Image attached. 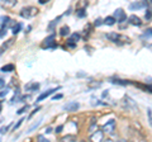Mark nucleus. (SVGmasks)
I'll return each mask as SVG.
<instances>
[{
	"instance_id": "obj_1",
	"label": "nucleus",
	"mask_w": 152,
	"mask_h": 142,
	"mask_svg": "<svg viewBox=\"0 0 152 142\" xmlns=\"http://www.w3.org/2000/svg\"><path fill=\"white\" fill-rule=\"evenodd\" d=\"M38 13V9L36 7H27V8H23L22 10H20V15L23 18H32V17H34L36 14Z\"/></svg>"
},
{
	"instance_id": "obj_2",
	"label": "nucleus",
	"mask_w": 152,
	"mask_h": 142,
	"mask_svg": "<svg viewBox=\"0 0 152 142\" xmlns=\"http://www.w3.org/2000/svg\"><path fill=\"white\" fill-rule=\"evenodd\" d=\"M55 40H56V34L55 33H52V34H50L48 37H46V40L43 41V48H53V47H56L57 45H56V42H55Z\"/></svg>"
},
{
	"instance_id": "obj_3",
	"label": "nucleus",
	"mask_w": 152,
	"mask_h": 142,
	"mask_svg": "<svg viewBox=\"0 0 152 142\" xmlns=\"http://www.w3.org/2000/svg\"><path fill=\"white\" fill-rule=\"evenodd\" d=\"M114 128H115V121L114 119H110L109 122H107L103 126L102 131L104 132V133H108V135H112L114 132Z\"/></svg>"
},
{
	"instance_id": "obj_4",
	"label": "nucleus",
	"mask_w": 152,
	"mask_h": 142,
	"mask_svg": "<svg viewBox=\"0 0 152 142\" xmlns=\"http://www.w3.org/2000/svg\"><path fill=\"white\" fill-rule=\"evenodd\" d=\"M103 140H104V132L102 130H98L90 135V142H103Z\"/></svg>"
},
{
	"instance_id": "obj_5",
	"label": "nucleus",
	"mask_w": 152,
	"mask_h": 142,
	"mask_svg": "<svg viewBox=\"0 0 152 142\" xmlns=\"http://www.w3.org/2000/svg\"><path fill=\"white\" fill-rule=\"evenodd\" d=\"M62 108H64V111H66V112H76L80 108V103L70 102V103H66Z\"/></svg>"
},
{
	"instance_id": "obj_6",
	"label": "nucleus",
	"mask_w": 152,
	"mask_h": 142,
	"mask_svg": "<svg viewBox=\"0 0 152 142\" xmlns=\"http://www.w3.org/2000/svg\"><path fill=\"white\" fill-rule=\"evenodd\" d=\"M114 18H115V20L118 22V23H122V22H124L126 19H127V15H126V13L123 12V9H117L115 12H114V15H113Z\"/></svg>"
},
{
	"instance_id": "obj_7",
	"label": "nucleus",
	"mask_w": 152,
	"mask_h": 142,
	"mask_svg": "<svg viewBox=\"0 0 152 142\" xmlns=\"http://www.w3.org/2000/svg\"><path fill=\"white\" fill-rule=\"evenodd\" d=\"M57 90H60V86H57V88H52V89H48V90H46V91H43L39 97L37 98V102H42L43 99H46V98H48L52 93H55V91H57Z\"/></svg>"
},
{
	"instance_id": "obj_8",
	"label": "nucleus",
	"mask_w": 152,
	"mask_h": 142,
	"mask_svg": "<svg viewBox=\"0 0 152 142\" xmlns=\"http://www.w3.org/2000/svg\"><path fill=\"white\" fill-rule=\"evenodd\" d=\"M146 5H148L147 1H133L129 4V9L131 10H138V9L145 8Z\"/></svg>"
},
{
	"instance_id": "obj_9",
	"label": "nucleus",
	"mask_w": 152,
	"mask_h": 142,
	"mask_svg": "<svg viewBox=\"0 0 152 142\" xmlns=\"http://www.w3.org/2000/svg\"><path fill=\"white\" fill-rule=\"evenodd\" d=\"M79 40H80V33H72V34L69 37V40H67V45L70 47H75L76 42H77Z\"/></svg>"
},
{
	"instance_id": "obj_10",
	"label": "nucleus",
	"mask_w": 152,
	"mask_h": 142,
	"mask_svg": "<svg viewBox=\"0 0 152 142\" xmlns=\"http://www.w3.org/2000/svg\"><path fill=\"white\" fill-rule=\"evenodd\" d=\"M105 37H107V38H108L109 41L114 42V43H117V42H119V40H121V34H118V33H115V32L107 33Z\"/></svg>"
},
{
	"instance_id": "obj_11",
	"label": "nucleus",
	"mask_w": 152,
	"mask_h": 142,
	"mask_svg": "<svg viewBox=\"0 0 152 142\" xmlns=\"http://www.w3.org/2000/svg\"><path fill=\"white\" fill-rule=\"evenodd\" d=\"M128 20H129L131 24L133 26H142V20H141V18H138L137 15H131L129 18H128Z\"/></svg>"
},
{
	"instance_id": "obj_12",
	"label": "nucleus",
	"mask_w": 152,
	"mask_h": 142,
	"mask_svg": "<svg viewBox=\"0 0 152 142\" xmlns=\"http://www.w3.org/2000/svg\"><path fill=\"white\" fill-rule=\"evenodd\" d=\"M42 119H43L42 117H41V118H38V119H37L34 123H33L32 126H29V128L27 130V133H31V132H33L36 128H38V127H39V124H41V122H42Z\"/></svg>"
},
{
	"instance_id": "obj_13",
	"label": "nucleus",
	"mask_w": 152,
	"mask_h": 142,
	"mask_svg": "<svg viewBox=\"0 0 152 142\" xmlns=\"http://www.w3.org/2000/svg\"><path fill=\"white\" fill-rule=\"evenodd\" d=\"M39 88V84L38 83H29V84H27L26 85V90L27 91H33V90H36V89Z\"/></svg>"
},
{
	"instance_id": "obj_14",
	"label": "nucleus",
	"mask_w": 152,
	"mask_h": 142,
	"mask_svg": "<svg viewBox=\"0 0 152 142\" xmlns=\"http://www.w3.org/2000/svg\"><path fill=\"white\" fill-rule=\"evenodd\" d=\"M14 69H15V66H14L13 64H8V65L3 66L1 71H3V72H12V71H14Z\"/></svg>"
},
{
	"instance_id": "obj_15",
	"label": "nucleus",
	"mask_w": 152,
	"mask_h": 142,
	"mask_svg": "<svg viewBox=\"0 0 152 142\" xmlns=\"http://www.w3.org/2000/svg\"><path fill=\"white\" fill-rule=\"evenodd\" d=\"M60 34L62 37L70 36V28H69V26H64L62 28H61V29H60Z\"/></svg>"
},
{
	"instance_id": "obj_16",
	"label": "nucleus",
	"mask_w": 152,
	"mask_h": 142,
	"mask_svg": "<svg viewBox=\"0 0 152 142\" xmlns=\"http://www.w3.org/2000/svg\"><path fill=\"white\" fill-rule=\"evenodd\" d=\"M60 19H61V17H57L56 19H53V20H52V22L50 23V26H48V28H47V29H48L50 32H52V31H53V28H55V26L60 22Z\"/></svg>"
},
{
	"instance_id": "obj_17",
	"label": "nucleus",
	"mask_w": 152,
	"mask_h": 142,
	"mask_svg": "<svg viewBox=\"0 0 152 142\" xmlns=\"http://www.w3.org/2000/svg\"><path fill=\"white\" fill-rule=\"evenodd\" d=\"M115 18L114 17H107L105 19H104V24H107V26H113L114 23H115Z\"/></svg>"
},
{
	"instance_id": "obj_18",
	"label": "nucleus",
	"mask_w": 152,
	"mask_h": 142,
	"mask_svg": "<svg viewBox=\"0 0 152 142\" xmlns=\"http://www.w3.org/2000/svg\"><path fill=\"white\" fill-rule=\"evenodd\" d=\"M113 84H118V85H128L129 84V81H127V80H121V79H113L112 80Z\"/></svg>"
},
{
	"instance_id": "obj_19",
	"label": "nucleus",
	"mask_w": 152,
	"mask_h": 142,
	"mask_svg": "<svg viewBox=\"0 0 152 142\" xmlns=\"http://www.w3.org/2000/svg\"><path fill=\"white\" fill-rule=\"evenodd\" d=\"M145 19L147 22L152 20V9H147V10H146V13H145Z\"/></svg>"
},
{
	"instance_id": "obj_20",
	"label": "nucleus",
	"mask_w": 152,
	"mask_h": 142,
	"mask_svg": "<svg viewBox=\"0 0 152 142\" xmlns=\"http://www.w3.org/2000/svg\"><path fill=\"white\" fill-rule=\"evenodd\" d=\"M20 29H22V23H17L15 26L13 27V34H17V33H19L20 32Z\"/></svg>"
},
{
	"instance_id": "obj_21",
	"label": "nucleus",
	"mask_w": 152,
	"mask_h": 142,
	"mask_svg": "<svg viewBox=\"0 0 152 142\" xmlns=\"http://www.w3.org/2000/svg\"><path fill=\"white\" fill-rule=\"evenodd\" d=\"M37 142H50V140L46 138L43 135H38L37 136Z\"/></svg>"
},
{
	"instance_id": "obj_22",
	"label": "nucleus",
	"mask_w": 152,
	"mask_h": 142,
	"mask_svg": "<svg viewBox=\"0 0 152 142\" xmlns=\"http://www.w3.org/2000/svg\"><path fill=\"white\" fill-rule=\"evenodd\" d=\"M95 131H98V126H96V123H91V126H90V128H89L90 135H91V133H94Z\"/></svg>"
},
{
	"instance_id": "obj_23",
	"label": "nucleus",
	"mask_w": 152,
	"mask_h": 142,
	"mask_svg": "<svg viewBox=\"0 0 152 142\" xmlns=\"http://www.w3.org/2000/svg\"><path fill=\"white\" fill-rule=\"evenodd\" d=\"M8 93H9V88H8V86H7L5 89H1V91H0V98L7 97V95H8Z\"/></svg>"
},
{
	"instance_id": "obj_24",
	"label": "nucleus",
	"mask_w": 152,
	"mask_h": 142,
	"mask_svg": "<svg viewBox=\"0 0 152 142\" xmlns=\"http://www.w3.org/2000/svg\"><path fill=\"white\" fill-rule=\"evenodd\" d=\"M28 108H29V105H24V107H22L20 109H18V111H17V114H23L24 112H27V111H28Z\"/></svg>"
},
{
	"instance_id": "obj_25",
	"label": "nucleus",
	"mask_w": 152,
	"mask_h": 142,
	"mask_svg": "<svg viewBox=\"0 0 152 142\" xmlns=\"http://www.w3.org/2000/svg\"><path fill=\"white\" fill-rule=\"evenodd\" d=\"M143 36L147 37V38H150V37H152V28H147V29L145 31Z\"/></svg>"
},
{
	"instance_id": "obj_26",
	"label": "nucleus",
	"mask_w": 152,
	"mask_h": 142,
	"mask_svg": "<svg viewBox=\"0 0 152 142\" xmlns=\"http://www.w3.org/2000/svg\"><path fill=\"white\" fill-rule=\"evenodd\" d=\"M24 121H26V118H20V119H19V121L17 122V124H15V126H14V131H15V130H18V128H19V127H20V126H22V123H23V122H24Z\"/></svg>"
},
{
	"instance_id": "obj_27",
	"label": "nucleus",
	"mask_w": 152,
	"mask_h": 142,
	"mask_svg": "<svg viewBox=\"0 0 152 142\" xmlns=\"http://www.w3.org/2000/svg\"><path fill=\"white\" fill-rule=\"evenodd\" d=\"M9 130V126H3V127H0V135H5L7 132Z\"/></svg>"
},
{
	"instance_id": "obj_28",
	"label": "nucleus",
	"mask_w": 152,
	"mask_h": 142,
	"mask_svg": "<svg viewBox=\"0 0 152 142\" xmlns=\"http://www.w3.org/2000/svg\"><path fill=\"white\" fill-rule=\"evenodd\" d=\"M85 15H86V13H85L84 9H80V10H77V17H79V18H83V17H85Z\"/></svg>"
},
{
	"instance_id": "obj_29",
	"label": "nucleus",
	"mask_w": 152,
	"mask_h": 142,
	"mask_svg": "<svg viewBox=\"0 0 152 142\" xmlns=\"http://www.w3.org/2000/svg\"><path fill=\"white\" fill-rule=\"evenodd\" d=\"M62 130H64V126L61 124V126H58V127H56L55 132H56V133H61V132H62Z\"/></svg>"
},
{
	"instance_id": "obj_30",
	"label": "nucleus",
	"mask_w": 152,
	"mask_h": 142,
	"mask_svg": "<svg viewBox=\"0 0 152 142\" xmlns=\"http://www.w3.org/2000/svg\"><path fill=\"white\" fill-rule=\"evenodd\" d=\"M103 23H104V20H102L100 18H99V19H96V20H95V23H94V24L96 26V27H99V26H102Z\"/></svg>"
},
{
	"instance_id": "obj_31",
	"label": "nucleus",
	"mask_w": 152,
	"mask_h": 142,
	"mask_svg": "<svg viewBox=\"0 0 152 142\" xmlns=\"http://www.w3.org/2000/svg\"><path fill=\"white\" fill-rule=\"evenodd\" d=\"M5 34H7V29H5V28H1V29H0V38L4 37Z\"/></svg>"
},
{
	"instance_id": "obj_32",
	"label": "nucleus",
	"mask_w": 152,
	"mask_h": 142,
	"mask_svg": "<svg viewBox=\"0 0 152 142\" xmlns=\"http://www.w3.org/2000/svg\"><path fill=\"white\" fill-rule=\"evenodd\" d=\"M4 86H5V80L0 78V89H3Z\"/></svg>"
},
{
	"instance_id": "obj_33",
	"label": "nucleus",
	"mask_w": 152,
	"mask_h": 142,
	"mask_svg": "<svg viewBox=\"0 0 152 142\" xmlns=\"http://www.w3.org/2000/svg\"><path fill=\"white\" fill-rule=\"evenodd\" d=\"M61 98H62V94H57V95L52 97V99H53V100H58V99H61Z\"/></svg>"
},
{
	"instance_id": "obj_34",
	"label": "nucleus",
	"mask_w": 152,
	"mask_h": 142,
	"mask_svg": "<svg viewBox=\"0 0 152 142\" xmlns=\"http://www.w3.org/2000/svg\"><path fill=\"white\" fill-rule=\"evenodd\" d=\"M52 131H53V130H52V127H47V128L45 130V133H51Z\"/></svg>"
},
{
	"instance_id": "obj_35",
	"label": "nucleus",
	"mask_w": 152,
	"mask_h": 142,
	"mask_svg": "<svg viewBox=\"0 0 152 142\" xmlns=\"http://www.w3.org/2000/svg\"><path fill=\"white\" fill-rule=\"evenodd\" d=\"M39 109H41V108H39V107H38V108H36V109H34V111H33V112L31 113V116H29V117H33V116H34V113H36V112H38V111H39Z\"/></svg>"
},
{
	"instance_id": "obj_36",
	"label": "nucleus",
	"mask_w": 152,
	"mask_h": 142,
	"mask_svg": "<svg viewBox=\"0 0 152 142\" xmlns=\"http://www.w3.org/2000/svg\"><path fill=\"white\" fill-rule=\"evenodd\" d=\"M108 94H109V91H108V90H104V91H103V98L108 97Z\"/></svg>"
},
{
	"instance_id": "obj_37",
	"label": "nucleus",
	"mask_w": 152,
	"mask_h": 142,
	"mask_svg": "<svg viewBox=\"0 0 152 142\" xmlns=\"http://www.w3.org/2000/svg\"><path fill=\"white\" fill-rule=\"evenodd\" d=\"M147 90H148V91L152 94V84H151V85H148V86H147Z\"/></svg>"
},
{
	"instance_id": "obj_38",
	"label": "nucleus",
	"mask_w": 152,
	"mask_h": 142,
	"mask_svg": "<svg viewBox=\"0 0 152 142\" xmlns=\"http://www.w3.org/2000/svg\"><path fill=\"white\" fill-rule=\"evenodd\" d=\"M38 1H39V4H46L48 0H38Z\"/></svg>"
},
{
	"instance_id": "obj_39",
	"label": "nucleus",
	"mask_w": 152,
	"mask_h": 142,
	"mask_svg": "<svg viewBox=\"0 0 152 142\" xmlns=\"http://www.w3.org/2000/svg\"><path fill=\"white\" fill-rule=\"evenodd\" d=\"M147 47H148V48H150V50H152V45H148V46H147Z\"/></svg>"
},
{
	"instance_id": "obj_40",
	"label": "nucleus",
	"mask_w": 152,
	"mask_h": 142,
	"mask_svg": "<svg viewBox=\"0 0 152 142\" xmlns=\"http://www.w3.org/2000/svg\"><path fill=\"white\" fill-rule=\"evenodd\" d=\"M104 142H113V141H112V140H105Z\"/></svg>"
},
{
	"instance_id": "obj_41",
	"label": "nucleus",
	"mask_w": 152,
	"mask_h": 142,
	"mask_svg": "<svg viewBox=\"0 0 152 142\" xmlns=\"http://www.w3.org/2000/svg\"><path fill=\"white\" fill-rule=\"evenodd\" d=\"M118 142H126L124 140H121V141H118Z\"/></svg>"
},
{
	"instance_id": "obj_42",
	"label": "nucleus",
	"mask_w": 152,
	"mask_h": 142,
	"mask_svg": "<svg viewBox=\"0 0 152 142\" xmlns=\"http://www.w3.org/2000/svg\"><path fill=\"white\" fill-rule=\"evenodd\" d=\"M150 5H152V0H151V3H150Z\"/></svg>"
}]
</instances>
